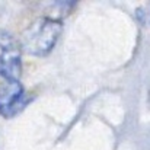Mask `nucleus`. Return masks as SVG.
Masks as SVG:
<instances>
[{
  "label": "nucleus",
  "mask_w": 150,
  "mask_h": 150,
  "mask_svg": "<svg viewBox=\"0 0 150 150\" xmlns=\"http://www.w3.org/2000/svg\"><path fill=\"white\" fill-rule=\"evenodd\" d=\"M63 31V23L57 19L40 18L29 23L21 35V48L28 54L44 57L55 47Z\"/></svg>",
  "instance_id": "nucleus-1"
},
{
  "label": "nucleus",
  "mask_w": 150,
  "mask_h": 150,
  "mask_svg": "<svg viewBox=\"0 0 150 150\" xmlns=\"http://www.w3.org/2000/svg\"><path fill=\"white\" fill-rule=\"evenodd\" d=\"M21 44L9 32H0V76L4 80H19L22 73Z\"/></svg>",
  "instance_id": "nucleus-2"
},
{
  "label": "nucleus",
  "mask_w": 150,
  "mask_h": 150,
  "mask_svg": "<svg viewBox=\"0 0 150 150\" xmlns=\"http://www.w3.org/2000/svg\"><path fill=\"white\" fill-rule=\"evenodd\" d=\"M29 102L19 80H4L0 83V115L13 118Z\"/></svg>",
  "instance_id": "nucleus-3"
}]
</instances>
